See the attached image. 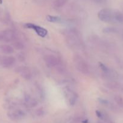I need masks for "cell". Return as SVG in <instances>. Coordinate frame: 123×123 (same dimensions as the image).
<instances>
[{
    "label": "cell",
    "mask_w": 123,
    "mask_h": 123,
    "mask_svg": "<svg viewBox=\"0 0 123 123\" xmlns=\"http://www.w3.org/2000/svg\"><path fill=\"white\" fill-rule=\"evenodd\" d=\"M47 19L51 22H59L60 21V18L54 16H47Z\"/></svg>",
    "instance_id": "cell-14"
},
{
    "label": "cell",
    "mask_w": 123,
    "mask_h": 123,
    "mask_svg": "<svg viewBox=\"0 0 123 123\" xmlns=\"http://www.w3.org/2000/svg\"><path fill=\"white\" fill-rule=\"evenodd\" d=\"M113 18L119 22H123V14L119 12H115L113 14Z\"/></svg>",
    "instance_id": "cell-12"
},
{
    "label": "cell",
    "mask_w": 123,
    "mask_h": 123,
    "mask_svg": "<svg viewBox=\"0 0 123 123\" xmlns=\"http://www.w3.org/2000/svg\"><path fill=\"white\" fill-rule=\"evenodd\" d=\"M98 18L102 21L110 22L113 19V14L110 10L102 9L98 12Z\"/></svg>",
    "instance_id": "cell-5"
},
{
    "label": "cell",
    "mask_w": 123,
    "mask_h": 123,
    "mask_svg": "<svg viewBox=\"0 0 123 123\" xmlns=\"http://www.w3.org/2000/svg\"><path fill=\"white\" fill-rule=\"evenodd\" d=\"M115 102H116L117 104H118L119 105H123V99L121 97H120V96H115Z\"/></svg>",
    "instance_id": "cell-15"
},
{
    "label": "cell",
    "mask_w": 123,
    "mask_h": 123,
    "mask_svg": "<svg viewBox=\"0 0 123 123\" xmlns=\"http://www.w3.org/2000/svg\"><path fill=\"white\" fill-rule=\"evenodd\" d=\"M0 49H1V52L2 53H4L5 54H7V55L12 54L14 52V48H13V47L9 45V44H2V45L0 46Z\"/></svg>",
    "instance_id": "cell-9"
},
{
    "label": "cell",
    "mask_w": 123,
    "mask_h": 123,
    "mask_svg": "<svg viewBox=\"0 0 123 123\" xmlns=\"http://www.w3.org/2000/svg\"><path fill=\"white\" fill-rule=\"evenodd\" d=\"M27 28H30V29H33L35 31H36V33L39 35V36L42 37H45L47 35V31L44 29L43 28L41 27V26H38V25H36L34 24H27L25 25Z\"/></svg>",
    "instance_id": "cell-6"
},
{
    "label": "cell",
    "mask_w": 123,
    "mask_h": 123,
    "mask_svg": "<svg viewBox=\"0 0 123 123\" xmlns=\"http://www.w3.org/2000/svg\"><path fill=\"white\" fill-rule=\"evenodd\" d=\"M100 67H101V70H102L103 72H108V68L106 67L104 64H102V63H100Z\"/></svg>",
    "instance_id": "cell-18"
},
{
    "label": "cell",
    "mask_w": 123,
    "mask_h": 123,
    "mask_svg": "<svg viewBox=\"0 0 123 123\" xmlns=\"http://www.w3.org/2000/svg\"><path fill=\"white\" fill-rule=\"evenodd\" d=\"M25 114L24 111L20 109H14V110H11L7 113V116L10 120L13 121H18L25 117Z\"/></svg>",
    "instance_id": "cell-4"
},
{
    "label": "cell",
    "mask_w": 123,
    "mask_h": 123,
    "mask_svg": "<svg viewBox=\"0 0 123 123\" xmlns=\"http://www.w3.org/2000/svg\"><path fill=\"white\" fill-rule=\"evenodd\" d=\"M18 73H20L21 76L24 79H26V80H30L31 78V73L30 72V69L26 67H24V66H21V67H18L16 70Z\"/></svg>",
    "instance_id": "cell-7"
},
{
    "label": "cell",
    "mask_w": 123,
    "mask_h": 123,
    "mask_svg": "<svg viewBox=\"0 0 123 123\" xmlns=\"http://www.w3.org/2000/svg\"><path fill=\"white\" fill-rule=\"evenodd\" d=\"M1 34L2 36V41L5 42H13L16 39H17L16 34L14 31L12 30L7 29L2 31Z\"/></svg>",
    "instance_id": "cell-2"
},
{
    "label": "cell",
    "mask_w": 123,
    "mask_h": 123,
    "mask_svg": "<svg viewBox=\"0 0 123 123\" xmlns=\"http://www.w3.org/2000/svg\"><path fill=\"white\" fill-rule=\"evenodd\" d=\"M74 61L78 71L83 74H88L89 73V67L88 64L82 56L75 55L74 56Z\"/></svg>",
    "instance_id": "cell-1"
},
{
    "label": "cell",
    "mask_w": 123,
    "mask_h": 123,
    "mask_svg": "<svg viewBox=\"0 0 123 123\" xmlns=\"http://www.w3.org/2000/svg\"><path fill=\"white\" fill-rule=\"evenodd\" d=\"M45 62L49 67H57L60 64V61L55 56L53 55H47L43 57Z\"/></svg>",
    "instance_id": "cell-3"
},
{
    "label": "cell",
    "mask_w": 123,
    "mask_h": 123,
    "mask_svg": "<svg viewBox=\"0 0 123 123\" xmlns=\"http://www.w3.org/2000/svg\"><path fill=\"white\" fill-rule=\"evenodd\" d=\"M16 59L13 56H4L1 60V64L2 67H12L15 63Z\"/></svg>",
    "instance_id": "cell-8"
},
{
    "label": "cell",
    "mask_w": 123,
    "mask_h": 123,
    "mask_svg": "<svg viewBox=\"0 0 123 123\" xmlns=\"http://www.w3.org/2000/svg\"><path fill=\"white\" fill-rule=\"evenodd\" d=\"M103 123L102 122H101V121H97V123Z\"/></svg>",
    "instance_id": "cell-20"
},
{
    "label": "cell",
    "mask_w": 123,
    "mask_h": 123,
    "mask_svg": "<svg viewBox=\"0 0 123 123\" xmlns=\"http://www.w3.org/2000/svg\"><path fill=\"white\" fill-rule=\"evenodd\" d=\"M2 40V36H1V34H0V41Z\"/></svg>",
    "instance_id": "cell-19"
},
{
    "label": "cell",
    "mask_w": 123,
    "mask_h": 123,
    "mask_svg": "<svg viewBox=\"0 0 123 123\" xmlns=\"http://www.w3.org/2000/svg\"><path fill=\"white\" fill-rule=\"evenodd\" d=\"M26 102L27 103V104L28 105V106L30 107H34L37 105V103L34 99L33 98H31L30 97H28V98H26Z\"/></svg>",
    "instance_id": "cell-13"
},
{
    "label": "cell",
    "mask_w": 123,
    "mask_h": 123,
    "mask_svg": "<svg viewBox=\"0 0 123 123\" xmlns=\"http://www.w3.org/2000/svg\"><path fill=\"white\" fill-rule=\"evenodd\" d=\"M107 87L109 88H111V89H116V88H117V86H118V85H116V83L110 82V83H108V84H107Z\"/></svg>",
    "instance_id": "cell-16"
},
{
    "label": "cell",
    "mask_w": 123,
    "mask_h": 123,
    "mask_svg": "<svg viewBox=\"0 0 123 123\" xmlns=\"http://www.w3.org/2000/svg\"><path fill=\"white\" fill-rule=\"evenodd\" d=\"M18 59L20 62H23L25 60V56H24V54H19L18 55Z\"/></svg>",
    "instance_id": "cell-17"
},
{
    "label": "cell",
    "mask_w": 123,
    "mask_h": 123,
    "mask_svg": "<svg viewBox=\"0 0 123 123\" xmlns=\"http://www.w3.org/2000/svg\"><path fill=\"white\" fill-rule=\"evenodd\" d=\"M67 2V0H55L53 2V6L55 8H61Z\"/></svg>",
    "instance_id": "cell-11"
},
{
    "label": "cell",
    "mask_w": 123,
    "mask_h": 123,
    "mask_svg": "<svg viewBox=\"0 0 123 123\" xmlns=\"http://www.w3.org/2000/svg\"><path fill=\"white\" fill-rule=\"evenodd\" d=\"M13 47L17 50H22L24 48V44L21 41L16 39L13 42Z\"/></svg>",
    "instance_id": "cell-10"
}]
</instances>
